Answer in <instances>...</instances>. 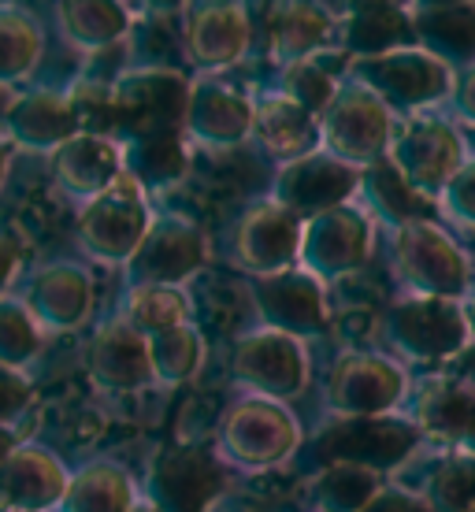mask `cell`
I'll list each match as a JSON object with an SVG mask.
<instances>
[{
    "label": "cell",
    "mask_w": 475,
    "mask_h": 512,
    "mask_svg": "<svg viewBox=\"0 0 475 512\" xmlns=\"http://www.w3.org/2000/svg\"><path fill=\"white\" fill-rule=\"evenodd\" d=\"M149 208H145L142 186L127 171L108 190L90 197L78 212V242L90 256L104 264H127L138 242L149 231Z\"/></svg>",
    "instance_id": "obj_1"
},
{
    "label": "cell",
    "mask_w": 475,
    "mask_h": 512,
    "mask_svg": "<svg viewBox=\"0 0 475 512\" xmlns=\"http://www.w3.org/2000/svg\"><path fill=\"white\" fill-rule=\"evenodd\" d=\"M186 101L190 86L179 71L164 67L127 71L112 82V130H119L123 138L179 130L186 119Z\"/></svg>",
    "instance_id": "obj_2"
},
{
    "label": "cell",
    "mask_w": 475,
    "mask_h": 512,
    "mask_svg": "<svg viewBox=\"0 0 475 512\" xmlns=\"http://www.w3.org/2000/svg\"><path fill=\"white\" fill-rule=\"evenodd\" d=\"M19 305L30 312V320L38 323L41 334H67L82 327L93 308V282L90 271L56 260L45 268L30 271L19 282Z\"/></svg>",
    "instance_id": "obj_3"
},
{
    "label": "cell",
    "mask_w": 475,
    "mask_h": 512,
    "mask_svg": "<svg viewBox=\"0 0 475 512\" xmlns=\"http://www.w3.org/2000/svg\"><path fill=\"white\" fill-rule=\"evenodd\" d=\"M201 260H205L201 231L179 216H164L149 223L127 264L138 286H175L201 268Z\"/></svg>",
    "instance_id": "obj_4"
},
{
    "label": "cell",
    "mask_w": 475,
    "mask_h": 512,
    "mask_svg": "<svg viewBox=\"0 0 475 512\" xmlns=\"http://www.w3.org/2000/svg\"><path fill=\"white\" fill-rule=\"evenodd\" d=\"M0 134L12 141L15 153H52L71 134H78L71 104L64 90L34 86V90L12 93V101L0 116Z\"/></svg>",
    "instance_id": "obj_5"
},
{
    "label": "cell",
    "mask_w": 475,
    "mask_h": 512,
    "mask_svg": "<svg viewBox=\"0 0 475 512\" xmlns=\"http://www.w3.org/2000/svg\"><path fill=\"white\" fill-rule=\"evenodd\" d=\"M67 490V468L49 449L23 442L0 461V512H52Z\"/></svg>",
    "instance_id": "obj_6"
},
{
    "label": "cell",
    "mask_w": 475,
    "mask_h": 512,
    "mask_svg": "<svg viewBox=\"0 0 475 512\" xmlns=\"http://www.w3.org/2000/svg\"><path fill=\"white\" fill-rule=\"evenodd\" d=\"M56 186L75 197L90 201L123 175V149L116 138L104 134H71V138L49 153Z\"/></svg>",
    "instance_id": "obj_7"
},
{
    "label": "cell",
    "mask_w": 475,
    "mask_h": 512,
    "mask_svg": "<svg viewBox=\"0 0 475 512\" xmlns=\"http://www.w3.org/2000/svg\"><path fill=\"white\" fill-rule=\"evenodd\" d=\"M90 375L108 390H134L153 375L149 342L127 320L104 323L90 342Z\"/></svg>",
    "instance_id": "obj_8"
},
{
    "label": "cell",
    "mask_w": 475,
    "mask_h": 512,
    "mask_svg": "<svg viewBox=\"0 0 475 512\" xmlns=\"http://www.w3.org/2000/svg\"><path fill=\"white\" fill-rule=\"evenodd\" d=\"M249 34H253V23H249V15L238 4H231V0H212V4H205L190 19L186 45H190V56L197 64L216 67L238 60L245 52V45H249Z\"/></svg>",
    "instance_id": "obj_9"
},
{
    "label": "cell",
    "mask_w": 475,
    "mask_h": 512,
    "mask_svg": "<svg viewBox=\"0 0 475 512\" xmlns=\"http://www.w3.org/2000/svg\"><path fill=\"white\" fill-rule=\"evenodd\" d=\"M56 23L82 52L112 49L130 30L127 0H56Z\"/></svg>",
    "instance_id": "obj_10"
},
{
    "label": "cell",
    "mask_w": 475,
    "mask_h": 512,
    "mask_svg": "<svg viewBox=\"0 0 475 512\" xmlns=\"http://www.w3.org/2000/svg\"><path fill=\"white\" fill-rule=\"evenodd\" d=\"M45 56V30L23 4L0 0V86L15 90L38 71Z\"/></svg>",
    "instance_id": "obj_11"
},
{
    "label": "cell",
    "mask_w": 475,
    "mask_h": 512,
    "mask_svg": "<svg viewBox=\"0 0 475 512\" xmlns=\"http://www.w3.org/2000/svg\"><path fill=\"white\" fill-rule=\"evenodd\" d=\"M60 512H130L134 509V487L127 472H119L116 464H86L82 472L67 475V490Z\"/></svg>",
    "instance_id": "obj_12"
},
{
    "label": "cell",
    "mask_w": 475,
    "mask_h": 512,
    "mask_svg": "<svg viewBox=\"0 0 475 512\" xmlns=\"http://www.w3.org/2000/svg\"><path fill=\"white\" fill-rule=\"evenodd\" d=\"M368 71H375L383 90L401 101H427L450 86V71L431 52H390V56H379Z\"/></svg>",
    "instance_id": "obj_13"
},
{
    "label": "cell",
    "mask_w": 475,
    "mask_h": 512,
    "mask_svg": "<svg viewBox=\"0 0 475 512\" xmlns=\"http://www.w3.org/2000/svg\"><path fill=\"white\" fill-rule=\"evenodd\" d=\"M123 149V171L138 186H167V182L182 179L186 171V149H182L179 130L167 134H142V138H127Z\"/></svg>",
    "instance_id": "obj_14"
},
{
    "label": "cell",
    "mask_w": 475,
    "mask_h": 512,
    "mask_svg": "<svg viewBox=\"0 0 475 512\" xmlns=\"http://www.w3.org/2000/svg\"><path fill=\"white\" fill-rule=\"evenodd\" d=\"M331 134L342 153L372 156L390 134V116H386L383 104L372 101L368 93H349L346 101L338 104V112H334Z\"/></svg>",
    "instance_id": "obj_15"
},
{
    "label": "cell",
    "mask_w": 475,
    "mask_h": 512,
    "mask_svg": "<svg viewBox=\"0 0 475 512\" xmlns=\"http://www.w3.org/2000/svg\"><path fill=\"white\" fill-rule=\"evenodd\" d=\"M405 145V164H409V179L424 182V186H442L453 175V167L461 164V145L453 138L450 127L442 123H420L409 130Z\"/></svg>",
    "instance_id": "obj_16"
},
{
    "label": "cell",
    "mask_w": 475,
    "mask_h": 512,
    "mask_svg": "<svg viewBox=\"0 0 475 512\" xmlns=\"http://www.w3.org/2000/svg\"><path fill=\"white\" fill-rule=\"evenodd\" d=\"M412 30L424 41H431L442 56H453V60L475 56V8H468V4L427 8L424 15H416Z\"/></svg>",
    "instance_id": "obj_17"
},
{
    "label": "cell",
    "mask_w": 475,
    "mask_h": 512,
    "mask_svg": "<svg viewBox=\"0 0 475 512\" xmlns=\"http://www.w3.org/2000/svg\"><path fill=\"white\" fill-rule=\"evenodd\" d=\"M186 119L201 138H234L242 134L249 123V108L242 97H234L223 86H205V90L190 93L186 101Z\"/></svg>",
    "instance_id": "obj_18"
},
{
    "label": "cell",
    "mask_w": 475,
    "mask_h": 512,
    "mask_svg": "<svg viewBox=\"0 0 475 512\" xmlns=\"http://www.w3.org/2000/svg\"><path fill=\"white\" fill-rule=\"evenodd\" d=\"M331 34V15L316 8V0H297L286 4L283 12L275 15L271 23V45L279 56H305L316 45H323V38Z\"/></svg>",
    "instance_id": "obj_19"
},
{
    "label": "cell",
    "mask_w": 475,
    "mask_h": 512,
    "mask_svg": "<svg viewBox=\"0 0 475 512\" xmlns=\"http://www.w3.org/2000/svg\"><path fill=\"white\" fill-rule=\"evenodd\" d=\"M401 256L416 264L420 260V279H427L431 286H461L464 268L461 256L453 253V245L446 238H438L427 227H409L405 242H401Z\"/></svg>",
    "instance_id": "obj_20"
},
{
    "label": "cell",
    "mask_w": 475,
    "mask_h": 512,
    "mask_svg": "<svg viewBox=\"0 0 475 512\" xmlns=\"http://www.w3.org/2000/svg\"><path fill=\"white\" fill-rule=\"evenodd\" d=\"M346 38L357 52L383 56L386 49L416 38V30H412V23L398 8H357V15L349 19Z\"/></svg>",
    "instance_id": "obj_21"
},
{
    "label": "cell",
    "mask_w": 475,
    "mask_h": 512,
    "mask_svg": "<svg viewBox=\"0 0 475 512\" xmlns=\"http://www.w3.org/2000/svg\"><path fill=\"white\" fill-rule=\"evenodd\" d=\"M186 320V297L175 286H134L127 301V323L145 338L171 327H182Z\"/></svg>",
    "instance_id": "obj_22"
},
{
    "label": "cell",
    "mask_w": 475,
    "mask_h": 512,
    "mask_svg": "<svg viewBox=\"0 0 475 512\" xmlns=\"http://www.w3.org/2000/svg\"><path fill=\"white\" fill-rule=\"evenodd\" d=\"M41 346H45V334L19 305V297H0V364L23 372L30 360H38Z\"/></svg>",
    "instance_id": "obj_23"
},
{
    "label": "cell",
    "mask_w": 475,
    "mask_h": 512,
    "mask_svg": "<svg viewBox=\"0 0 475 512\" xmlns=\"http://www.w3.org/2000/svg\"><path fill=\"white\" fill-rule=\"evenodd\" d=\"M257 130H260V141L279 156H294L312 145V119L297 101L264 104Z\"/></svg>",
    "instance_id": "obj_24"
},
{
    "label": "cell",
    "mask_w": 475,
    "mask_h": 512,
    "mask_svg": "<svg viewBox=\"0 0 475 512\" xmlns=\"http://www.w3.org/2000/svg\"><path fill=\"white\" fill-rule=\"evenodd\" d=\"M290 175H294L290 179L294 182V208H301V212L331 205L353 186V175L338 164H301Z\"/></svg>",
    "instance_id": "obj_25"
},
{
    "label": "cell",
    "mask_w": 475,
    "mask_h": 512,
    "mask_svg": "<svg viewBox=\"0 0 475 512\" xmlns=\"http://www.w3.org/2000/svg\"><path fill=\"white\" fill-rule=\"evenodd\" d=\"M145 342H149V364L160 379H182L197 368V334L190 327L149 334Z\"/></svg>",
    "instance_id": "obj_26"
},
{
    "label": "cell",
    "mask_w": 475,
    "mask_h": 512,
    "mask_svg": "<svg viewBox=\"0 0 475 512\" xmlns=\"http://www.w3.org/2000/svg\"><path fill=\"white\" fill-rule=\"evenodd\" d=\"M34 401V386L26 379V372L0 364V423H19L26 409Z\"/></svg>",
    "instance_id": "obj_27"
},
{
    "label": "cell",
    "mask_w": 475,
    "mask_h": 512,
    "mask_svg": "<svg viewBox=\"0 0 475 512\" xmlns=\"http://www.w3.org/2000/svg\"><path fill=\"white\" fill-rule=\"evenodd\" d=\"M26 264V245L19 238V231L0 227V297H8L15 290V282L23 279Z\"/></svg>",
    "instance_id": "obj_28"
},
{
    "label": "cell",
    "mask_w": 475,
    "mask_h": 512,
    "mask_svg": "<svg viewBox=\"0 0 475 512\" xmlns=\"http://www.w3.org/2000/svg\"><path fill=\"white\" fill-rule=\"evenodd\" d=\"M331 90H334L331 78L323 75L316 64H297L294 71H290V93L301 97L309 108H320V104L331 101Z\"/></svg>",
    "instance_id": "obj_29"
},
{
    "label": "cell",
    "mask_w": 475,
    "mask_h": 512,
    "mask_svg": "<svg viewBox=\"0 0 475 512\" xmlns=\"http://www.w3.org/2000/svg\"><path fill=\"white\" fill-rule=\"evenodd\" d=\"M19 446H23V431H19V423H0V461Z\"/></svg>",
    "instance_id": "obj_30"
},
{
    "label": "cell",
    "mask_w": 475,
    "mask_h": 512,
    "mask_svg": "<svg viewBox=\"0 0 475 512\" xmlns=\"http://www.w3.org/2000/svg\"><path fill=\"white\" fill-rule=\"evenodd\" d=\"M12 160H15V145L0 134V186H4V179H8V167H12Z\"/></svg>",
    "instance_id": "obj_31"
},
{
    "label": "cell",
    "mask_w": 475,
    "mask_h": 512,
    "mask_svg": "<svg viewBox=\"0 0 475 512\" xmlns=\"http://www.w3.org/2000/svg\"><path fill=\"white\" fill-rule=\"evenodd\" d=\"M149 12H179L186 0H142Z\"/></svg>",
    "instance_id": "obj_32"
},
{
    "label": "cell",
    "mask_w": 475,
    "mask_h": 512,
    "mask_svg": "<svg viewBox=\"0 0 475 512\" xmlns=\"http://www.w3.org/2000/svg\"><path fill=\"white\" fill-rule=\"evenodd\" d=\"M464 104L475 112V71H472V78H468V90H464Z\"/></svg>",
    "instance_id": "obj_33"
},
{
    "label": "cell",
    "mask_w": 475,
    "mask_h": 512,
    "mask_svg": "<svg viewBox=\"0 0 475 512\" xmlns=\"http://www.w3.org/2000/svg\"><path fill=\"white\" fill-rule=\"evenodd\" d=\"M464 201H468V208H472V212H475V171H472V186L464 190Z\"/></svg>",
    "instance_id": "obj_34"
},
{
    "label": "cell",
    "mask_w": 475,
    "mask_h": 512,
    "mask_svg": "<svg viewBox=\"0 0 475 512\" xmlns=\"http://www.w3.org/2000/svg\"><path fill=\"white\" fill-rule=\"evenodd\" d=\"M12 93L15 90H4V86H0V116H4V108H8V101H12Z\"/></svg>",
    "instance_id": "obj_35"
},
{
    "label": "cell",
    "mask_w": 475,
    "mask_h": 512,
    "mask_svg": "<svg viewBox=\"0 0 475 512\" xmlns=\"http://www.w3.org/2000/svg\"><path fill=\"white\" fill-rule=\"evenodd\" d=\"M424 4H435V8H446V4H464V0H424Z\"/></svg>",
    "instance_id": "obj_36"
}]
</instances>
